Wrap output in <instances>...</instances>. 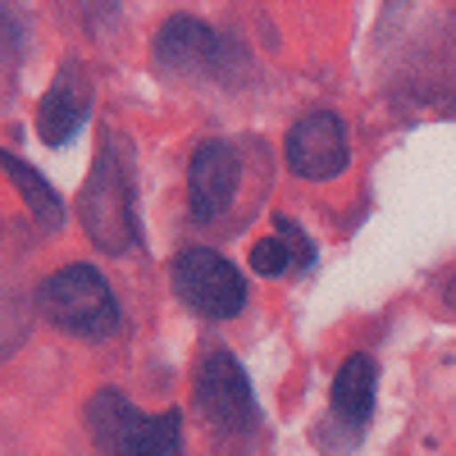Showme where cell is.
Instances as JSON below:
<instances>
[{
    "mask_svg": "<svg viewBox=\"0 0 456 456\" xmlns=\"http://www.w3.org/2000/svg\"><path fill=\"white\" fill-rule=\"evenodd\" d=\"M87 434L101 456H183V415H146L119 388L87 397Z\"/></svg>",
    "mask_w": 456,
    "mask_h": 456,
    "instance_id": "obj_1",
    "label": "cell"
},
{
    "mask_svg": "<svg viewBox=\"0 0 456 456\" xmlns=\"http://www.w3.org/2000/svg\"><path fill=\"white\" fill-rule=\"evenodd\" d=\"M238 169H242V160H238L233 142L210 137V142L197 146L192 165H187V206H192V219L210 224V219H219L228 206H233Z\"/></svg>",
    "mask_w": 456,
    "mask_h": 456,
    "instance_id": "obj_8",
    "label": "cell"
},
{
    "mask_svg": "<svg viewBox=\"0 0 456 456\" xmlns=\"http://www.w3.org/2000/svg\"><path fill=\"white\" fill-rule=\"evenodd\" d=\"M374 384H379V370L370 356H347L338 365V379H333V420L342 429H361L374 411Z\"/></svg>",
    "mask_w": 456,
    "mask_h": 456,
    "instance_id": "obj_10",
    "label": "cell"
},
{
    "mask_svg": "<svg viewBox=\"0 0 456 456\" xmlns=\"http://www.w3.org/2000/svg\"><path fill=\"white\" fill-rule=\"evenodd\" d=\"M87 110H92V83H87L83 64L69 60V64H60L55 83L46 87L42 105H37V137H42L46 146H64L83 128Z\"/></svg>",
    "mask_w": 456,
    "mask_h": 456,
    "instance_id": "obj_9",
    "label": "cell"
},
{
    "mask_svg": "<svg viewBox=\"0 0 456 456\" xmlns=\"http://www.w3.org/2000/svg\"><path fill=\"white\" fill-rule=\"evenodd\" d=\"M0 169H5L10 178H14V187H19V197L28 201V210H32V219L46 228V233H55V228L64 224V201H60V192L55 187L37 174L32 165H23L19 156H10V151H0Z\"/></svg>",
    "mask_w": 456,
    "mask_h": 456,
    "instance_id": "obj_11",
    "label": "cell"
},
{
    "mask_svg": "<svg viewBox=\"0 0 456 456\" xmlns=\"http://www.w3.org/2000/svg\"><path fill=\"white\" fill-rule=\"evenodd\" d=\"M78 219L87 238L105 256H128L137 247V210H133V183L124 169L119 146L105 142L92 160V174L78 192Z\"/></svg>",
    "mask_w": 456,
    "mask_h": 456,
    "instance_id": "obj_2",
    "label": "cell"
},
{
    "mask_svg": "<svg viewBox=\"0 0 456 456\" xmlns=\"http://www.w3.org/2000/svg\"><path fill=\"white\" fill-rule=\"evenodd\" d=\"M197 406L201 415L224 429V434H247L256 429V393L247 384L242 365L228 356V352H206L197 365Z\"/></svg>",
    "mask_w": 456,
    "mask_h": 456,
    "instance_id": "obj_6",
    "label": "cell"
},
{
    "mask_svg": "<svg viewBox=\"0 0 456 456\" xmlns=\"http://www.w3.org/2000/svg\"><path fill=\"white\" fill-rule=\"evenodd\" d=\"M37 306H42V315L55 329H64L73 338L105 342V338L119 333V301H114L110 283L101 279V270H92V265H64L51 279H42Z\"/></svg>",
    "mask_w": 456,
    "mask_h": 456,
    "instance_id": "obj_3",
    "label": "cell"
},
{
    "mask_svg": "<svg viewBox=\"0 0 456 456\" xmlns=\"http://www.w3.org/2000/svg\"><path fill=\"white\" fill-rule=\"evenodd\" d=\"M352 151H347V128L333 110H311L301 114L288 133V169L297 178H311V183H324V178H338L347 169Z\"/></svg>",
    "mask_w": 456,
    "mask_h": 456,
    "instance_id": "obj_7",
    "label": "cell"
},
{
    "mask_svg": "<svg viewBox=\"0 0 456 456\" xmlns=\"http://www.w3.org/2000/svg\"><path fill=\"white\" fill-rule=\"evenodd\" d=\"M174 292L187 311L206 320H233L247 311V279L233 260H224L210 247H187L174 260Z\"/></svg>",
    "mask_w": 456,
    "mask_h": 456,
    "instance_id": "obj_4",
    "label": "cell"
},
{
    "mask_svg": "<svg viewBox=\"0 0 456 456\" xmlns=\"http://www.w3.org/2000/svg\"><path fill=\"white\" fill-rule=\"evenodd\" d=\"M156 69L165 73H192V78H233L238 73V51L228 37L206 28L201 19H169L156 32Z\"/></svg>",
    "mask_w": 456,
    "mask_h": 456,
    "instance_id": "obj_5",
    "label": "cell"
}]
</instances>
